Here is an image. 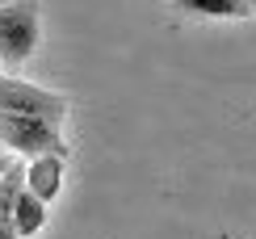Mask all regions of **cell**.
Masks as SVG:
<instances>
[{"instance_id":"obj_8","label":"cell","mask_w":256,"mask_h":239,"mask_svg":"<svg viewBox=\"0 0 256 239\" xmlns=\"http://www.w3.org/2000/svg\"><path fill=\"white\" fill-rule=\"evenodd\" d=\"M4 164H8V160H4V156H0V172H4Z\"/></svg>"},{"instance_id":"obj_2","label":"cell","mask_w":256,"mask_h":239,"mask_svg":"<svg viewBox=\"0 0 256 239\" xmlns=\"http://www.w3.org/2000/svg\"><path fill=\"white\" fill-rule=\"evenodd\" d=\"M0 114L38 118V122L63 130V122H68V114H72V96L38 88V84L17 80V76H0Z\"/></svg>"},{"instance_id":"obj_1","label":"cell","mask_w":256,"mask_h":239,"mask_svg":"<svg viewBox=\"0 0 256 239\" xmlns=\"http://www.w3.org/2000/svg\"><path fill=\"white\" fill-rule=\"evenodd\" d=\"M42 42V13L38 0H13V4H0V63L21 68V63L34 59Z\"/></svg>"},{"instance_id":"obj_4","label":"cell","mask_w":256,"mask_h":239,"mask_svg":"<svg viewBox=\"0 0 256 239\" xmlns=\"http://www.w3.org/2000/svg\"><path fill=\"white\" fill-rule=\"evenodd\" d=\"M63 168H68L63 156H34V160H26V168H21V189H26L30 198H38L42 206H50L63 193Z\"/></svg>"},{"instance_id":"obj_6","label":"cell","mask_w":256,"mask_h":239,"mask_svg":"<svg viewBox=\"0 0 256 239\" xmlns=\"http://www.w3.org/2000/svg\"><path fill=\"white\" fill-rule=\"evenodd\" d=\"M42 226H46V206L21 189V198H17V206H13V231H17V239L38 235Z\"/></svg>"},{"instance_id":"obj_5","label":"cell","mask_w":256,"mask_h":239,"mask_svg":"<svg viewBox=\"0 0 256 239\" xmlns=\"http://www.w3.org/2000/svg\"><path fill=\"white\" fill-rule=\"evenodd\" d=\"M172 4L194 17H231V21L252 17V0H172Z\"/></svg>"},{"instance_id":"obj_3","label":"cell","mask_w":256,"mask_h":239,"mask_svg":"<svg viewBox=\"0 0 256 239\" xmlns=\"http://www.w3.org/2000/svg\"><path fill=\"white\" fill-rule=\"evenodd\" d=\"M0 143L13 156L34 160V156H63L68 160V138L59 126H46L38 118H21V114H0Z\"/></svg>"},{"instance_id":"obj_7","label":"cell","mask_w":256,"mask_h":239,"mask_svg":"<svg viewBox=\"0 0 256 239\" xmlns=\"http://www.w3.org/2000/svg\"><path fill=\"white\" fill-rule=\"evenodd\" d=\"M0 239H17V231H13V222H0Z\"/></svg>"},{"instance_id":"obj_9","label":"cell","mask_w":256,"mask_h":239,"mask_svg":"<svg viewBox=\"0 0 256 239\" xmlns=\"http://www.w3.org/2000/svg\"><path fill=\"white\" fill-rule=\"evenodd\" d=\"M0 4H13V0H0Z\"/></svg>"}]
</instances>
